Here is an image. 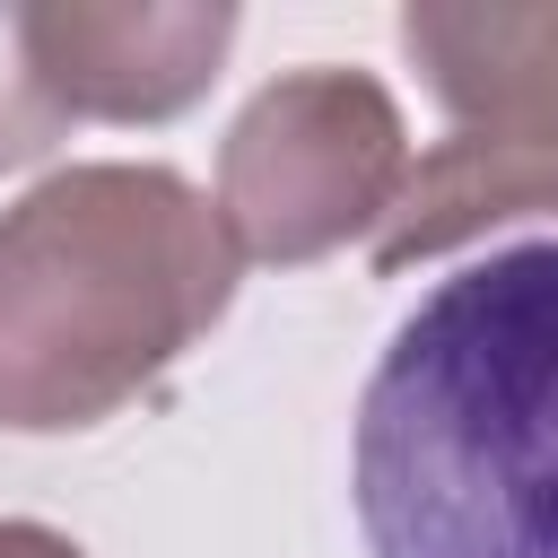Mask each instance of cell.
I'll use <instances>...</instances> for the list:
<instances>
[{
	"mask_svg": "<svg viewBox=\"0 0 558 558\" xmlns=\"http://www.w3.org/2000/svg\"><path fill=\"white\" fill-rule=\"evenodd\" d=\"M366 558H558V244L436 279L349 418Z\"/></svg>",
	"mask_w": 558,
	"mask_h": 558,
	"instance_id": "1",
	"label": "cell"
},
{
	"mask_svg": "<svg viewBox=\"0 0 558 558\" xmlns=\"http://www.w3.org/2000/svg\"><path fill=\"white\" fill-rule=\"evenodd\" d=\"M218 201L148 157H87L0 209V436H78L157 392L235 305Z\"/></svg>",
	"mask_w": 558,
	"mask_h": 558,
	"instance_id": "2",
	"label": "cell"
},
{
	"mask_svg": "<svg viewBox=\"0 0 558 558\" xmlns=\"http://www.w3.org/2000/svg\"><path fill=\"white\" fill-rule=\"evenodd\" d=\"M410 183V122L375 70L305 61L270 78L218 148V218L244 262L296 270L366 244Z\"/></svg>",
	"mask_w": 558,
	"mask_h": 558,
	"instance_id": "3",
	"label": "cell"
},
{
	"mask_svg": "<svg viewBox=\"0 0 558 558\" xmlns=\"http://www.w3.org/2000/svg\"><path fill=\"white\" fill-rule=\"evenodd\" d=\"M235 9H131V0H44L17 9V44L61 122H174L209 96L235 52Z\"/></svg>",
	"mask_w": 558,
	"mask_h": 558,
	"instance_id": "4",
	"label": "cell"
},
{
	"mask_svg": "<svg viewBox=\"0 0 558 558\" xmlns=\"http://www.w3.org/2000/svg\"><path fill=\"white\" fill-rule=\"evenodd\" d=\"M401 52L462 140L558 174V0L549 9H401Z\"/></svg>",
	"mask_w": 558,
	"mask_h": 558,
	"instance_id": "5",
	"label": "cell"
},
{
	"mask_svg": "<svg viewBox=\"0 0 558 558\" xmlns=\"http://www.w3.org/2000/svg\"><path fill=\"white\" fill-rule=\"evenodd\" d=\"M61 131H70V122L52 113V96H44V78H35L26 44H17V9H0V174L52 157Z\"/></svg>",
	"mask_w": 558,
	"mask_h": 558,
	"instance_id": "6",
	"label": "cell"
},
{
	"mask_svg": "<svg viewBox=\"0 0 558 558\" xmlns=\"http://www.w3.org/2000/svg\"><path fill=\"white\" fill-rule=\"evenodd\" d=\"M0 558H87L70 532L52 523H26V514H0Z\"/></svg>",
	"mask_w": 558,
	"mask_h": 558,
	"instance_id": "7",
	"label": "cell"
}]
</instances>
